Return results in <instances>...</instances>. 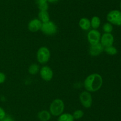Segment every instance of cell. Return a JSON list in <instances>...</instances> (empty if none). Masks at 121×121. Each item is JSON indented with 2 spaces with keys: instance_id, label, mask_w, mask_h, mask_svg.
Here are the masks:
<instances>
[{
  "instance_id": "1",
  "label": "cell",
  "mask_w": 121,
  "mask_h": 121,
  "mask_svg": "<svg viewBox=\"0 0 121 121\" xmlns=\"http://www.w3.org/2000/svg\"><path fill=\"white\" fill-rule=\"evenodd\" d=\"M103 78L100 74L93 73L85 78L83 85L86 90L89 92H96L102 87Z\"/></svg>"
},
{
  "instance_id": "2",
  "label": "cell",
  "mask_w": 121,
  "mask_h": 121,
  "mask_svg": "<svg viewBox=\"0 0 121 121\" xmlns=\"http://www.w3.org/2000/svg\"><path fill=\"white\" fill-rule=\"evenodd\" d=\"M65 110V103L62 100L56 98L51 103L49 112L54 116H59L63 113Z\"/></svg>"
},
{
  "instance_id": "3",
  "label": "cell",
  "mask_w": 121,
  "mask_h": 121,
  "mask_svg": "<svg viewBox=\"0 0 121 121\" xmlns=\"http://www.w3.org/2000/svg\"><path fill=\"white\" fill-rule=\"evenodd\" d=\"M50 58V51L46 46H41L37 52V59L41 64H45Z\"/></svg>"
},
{
  "instance_id": "4",
  "label": "cell",
  "mask_w": 121,
  "mask_h": 121,
  "mask_svg": "<svg viewBox=\"0 0 121 121\" xmlns=\"http://www.w3.org/2000/svg\"><path fill=\"white\" fill-rule=\"evenodd\" d=\"M108 21L117 26H121V11L118 9H113L108 13L106 15Z\"/></svg>"
},
{
  "instance_id": "5",
  "label": "cell",
  "mask_w": 121,
  "mask_h": 121,
  "mask_svg": "<svg viewBox=\"0 0 121 121\" xmlns=\"http://www.w3.org/2000/svg\"><path fill=\"white\" fill-rule=\"evenodd\" d=\"M40 30L46 35H54L57 32V26L53 21L50 20L48 22L43 23Z\"/></svg>"
},
{
  "instance_id": "6",
  "label": "cell",
  "mask_w": 121,
  "mask_h": 121,
  "mask_svg": "<svg viewBox=\"0 0 121 121\" xmlns=\"http://www.w3.org/2000/svg\"><path fill=\"white\" fill-rule=\"evenodd\" d=\"M79 100L82 105L84 107L88 109L92 106L93 100H92V95L89 91H82L79 96Z\"/></svg>"
},
{
  "instance_id": "7",
  "label": "cell",
  "mask_w": 121,
  "mask_h": 121,
  "mask_svg": "<svg viewBox=\"0 0 121 121\" xmlns=\"http://www.w3.org/2000/svg\"><path fill=\"white\" fill-rule=\"evenodd\" d=\"M87 37L91 45H96L100 43L101 34L97 29H92L87 33Z\"/></svg>"
},
{
  "instance_id": "8",
  "label": "cell",
  "mask_w": 121,
  "mask_h": 121,
  "mask_svg": "<svg viewBox=\"0 0 121 121\" xmlns=\"http://www.w3.org/2000/svg\"><path fill=\"white\" fill-rule=\"evenodd\" d=\"M40 75L44 81H50L53 77V71L50 67L44 65L40 70Z\"/></svg>"
},
{
  "instance_id": "9",
  "label": "cell",
  "mask_w": 121,
  "mask_h": 121,
  "mask_svg": "<svg viewBox=\"0 0 121 121\" xmlns=\"http://www.w3.org/2000/svg\"><path fill=\"white\" fill-rule=\"evenodd\" d=\"M100 42L104 48L113 46V42H114V37L111 33H105L101 36Z\"/></svg>"
},
{
  "instance_id": "10",
  "label": "cell",
  "mask_w": 121,
  "mask_h": 121,
  "mask_svg": "<svg viewBox=\"0 0 121 121\" xmlns=\"http://www.w3.org/2000/svg\"><path fill=\"white\" fill-rule=\"evenodd\" d=\"M42 23H43L39 19L35 18V19H32L28 24V30L31 32H33V33L38 32L41 29Z\"/></svg>"
},
{
  "instance_id": "11",
  "label": "cell",
  "mask_w": 121,
  "mask_h": 121,
  "mask_svg": "<svg viewBox=\"0 0 121 121\" xmlns=\"http://www.w3.org/2000/svg\"><path fill=\"white\" fill-rule=\"evenodd\" d=\"M104 51V47L100 43H99L96 45H91L89 47V54L92 56H97L101 54Z\"/></svg>"
},
{
  "instance_id": "12",
  "label": "cell",
  "mask_w": 121,
  "mask_h": 121,
  "mask_svg": "<svg viewBox=\"0 0 121 121\" xmlns=\"http://www.w3.org/2000/svg\"><path fill=\"white\" fill-rule=\"evenodd\" d=\"M37 117L40 121H49L52 117V115L49 111L43 110L38 113Z\"/></svg>"
},
{
  "instance_id": "13",
  "label": "cell",
  "mask_w": 121,
  "mask_h": 121,
  "mask_svg": "<svg viewBox=\"0 0 121 121\" xmlns=\"http://www.w3.org/2000/svg\"><path fill=\"white\" fill-rule=\"evenodd\" d=\"M79 25L80 28L83 30H88L91 27V20L86 17H83L79 20Z\"/></svg>"
},
{
  "instance_id": "14",
  "label": "cell",
  "mask_w": 121,
  "mask_h": 121,
  "mask_svg": "<svg viewBox=\"0 0 121 121\" xmlns=\"http://www.w3.org/2000/svg\"><path fill=\"white\" fill-rule=\"evenodd\" d=\"M39 19L42 23L50 21V15L47 11H40L39 13Z\"/></svg>"
},
{
  "instance_id": "15",
  "label": "cell",
  "mask_w": 121,
  "mask_h": 121,
  "mask_svg": "<svg viewBox=\"0 0 121 121\" xmlns=\"http://www.w3.org/2000/svg\"><path fill=\"white\" fill-rule=\"evenodd\" d=\"M57 121H74V119L72 114L69 113H63L59 116Z\"/></svg>"
},
{
  "instance_id": "16",
  "label": "cell",
  "mask_w": 121,
  "mask_h": 121,
  "mask_svg": "<svg viewBox=\"0 0 121 121\" xmlns=\"http://www.w3.org/2000/svg\"><path fill=\"white\" fill-rule=\"evenodd\" d=\"M36 3L40 11L48 10V2L47 0H37Z\"/></svg>"
},
{
  "instance_id": "17",
  "label": "cell",
  "mask_w": 121,
  "mask_h": 121,
  "mask_svg": "<svg viewBox=\"0 0 121 121\" xmlns=\"http://www.w3.org/2000/svg\"><path fill=\"white\" fill-rule=\"evenodd\" d=\"M100 23L101 21L98 16H93L91 20V27L93 28V29H98L100 27Z\"/></svg>"
},
{
  "instance_id": "18",
  "label": "cell",
  "mask_w": 121,
  "mask_h": 121,
  "mask_svg": "<svg viewBox=\"0 0 121 121\" xmlns=\"http://www.w3.org/2000/svg\"><path fill=\"white\" fill-rule=\"evenodd\" d=\"M40 71V67L37 64H33L28 68V72L31 75H35Z\"/></svg>"
},
{
  "instance_id": "19",
  "label": "cell",
  "mask_w": 121,
  "mask_h": 121,
  "mask_svg": "<svg viewBox=\"0 0 121 121\" xmlns=\"http://www.w3.org/2000/svg\"><path fill=\"white\" fill-rule=\"evenodd\" d=\"M104 51L107 54L109 55H115L118 53V50H117V49L113 46L105 47L104 48Z\"/></svg>"
},
{
  "instance_id": "20",
  "label": "cell",
  "mask_w": 121,
  "mask_h": 121,
  "mask_svg": "<svg viewBox=\"0 0 121 121\" xmlns=\"http://www.w3.org/2000/svg\"><path fill=\"white\" fill-rule=\"evenodd\" d=\"M102 29L105 33H111V32L113 31V26L110 23H106L103 26Z\"/></svg>"
},
{
  "instance_id": "21",
  "label": "cell",
  "mask_w": 121,
  "mask_h": 121,
  "mask_svg": "<svg viewBox=\"0 0 121 121\" xmlns=\"http://www.w3.org/2000/svg\"><path fill=\"white\" fill-rule=\"evenodd\" d=\"M72 115H73L74 119L78 120L82 118L83 116H84V112L82 110L78 109V110H75V111L73 112V113L72 114Z\"/></svg>"
},
{
  "instance_id": "22",
  "label": "cell",
  "mask_w": 121,
  "mask_h": 121,
  "mask_svg": "<svg viewBox=\"0 0 121 121\" xmlns=\"http://www.w3.org/2000/svg\"><path fill=\"white\" fill-rule=\"evenodd\" d=\"M6 79V76L4 73L0 72V84L4 83Z\"/></svg>"
},
{
  "instance_id": "23",
  "label": "cell",
  "mask_w": 121,
  "mask_h": 121,
  "mask_svg": "<svg viewBox=\"0 0 121 121\" xmlns=\"http://www.w3.org/2000/svg\"><path fill=\"white\" fill-rule=\"evenodd\" d=\"M6 116V113L5 110L2 109L1 107H0V121L4 118Z\"/></svg>"
},
{
  "instance_id": "24",
  "label": "cell",
  "mask_w": 121,
  "mask_h": 121,
  "mask_svg": "<svg viewBox=\"0 0 121 121\" xmlns=\"http://www.w3.org/2000/svg\"><path fill=\"white\" fill-rule=\"evenodd\" d=\"M0 121H15V120L13 119L11 116H5V117L4 118L2 119Z\"/></svg>"
},
{
  "instance_id": "25",
  "label": "cell",
  "mask_w": 121,
  "mask_h": 121,
  "mask_svg": "<svg viewBox=\"0 0 121 121\" xmlns=\"http://www.w3.org/2000/svg\"><path fill=\"white\" fill-rule=\"evenodd\" d=\"M47 1L48 3L54 4V3H56V2H57L59 0H47Z\"/></svg>"
},
{
  "instance_id": "26",
  "label": "cell",
  "mask_w": 121,
  "mask_h": 121,
  "mask_svg": "<svg viewBox=\"0 0 121 121\" xmlns=\"http://www.w3.org/2000/svg\"><path fill=\"white\" fill-rule=\"evenodd\" d=\"M119 7H120V9H121V1L120 2V4H119Z\"/></svg>"
}]
</instances>
